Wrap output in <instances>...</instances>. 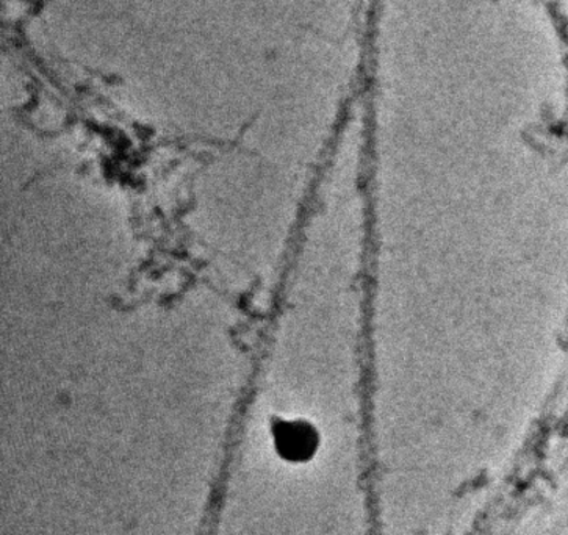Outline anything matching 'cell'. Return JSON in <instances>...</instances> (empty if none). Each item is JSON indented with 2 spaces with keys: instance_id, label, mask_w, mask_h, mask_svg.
I'll return each mask as SVG.
<instances>
[{
  "instance_id": "6da1fadb",
  "label": "cell",
  "mask_w": 568,
  "mask_h": 535,
  "mask_svg": "<svg viewBox=\"0 0 568 535\" xmlns=\"http://www.w3.org/2000/svg\"><path fill=\"white\" fill-rule=\"evenodd\" d=\"M277 452L288 462H306L318 448V434L304 422H280L273 427Z\"/></svg>"
}]
</instances>
